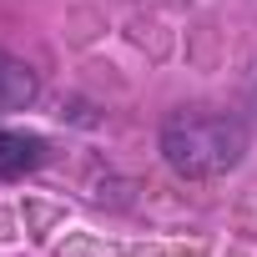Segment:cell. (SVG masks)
<instances>
[{
  "label": "cell",
  "mask_w": 257,
  "mask_h": 257,
  "mask_svg": "<svg viewBox=\"0 0 257 257\" xmlns=\"http://www.w3.org/2000/svg\"><path fill=\"white\" fill-rule=\"evenodd\" d=\"M162 157L177 177H227L247 157V126L227 111H172L162 121Z\"/></svg>",
  "instance_id": "6da1fadb"
},
{
  "label": "cell",
  "mask_w": 257,
  "mask_h": 257,
  "mask_svg": "<svg viewBox=\"0 0 257 257\" xmlns=\"http://www.w3.org/2000/svg\"><path fill=\"white\" fill-rule=\"evenodd\" d=\"M46 162V142L31 137V132H0V177L16 182L26 172H36Z\"/></svg>",
  "instance_id": "7a4b0ae2"
},
{
  "label": "cell",
  "mask_w": 257,
  "mask_h": 257,
  "mask_svg": "<svg viewBox=\"0 0 257 257\" xmlns=\"http://www.w3.org/2000/svg\"><path fill=\"white\" fill-rule=\"evenodd\" d=\"M36 101V71L16 56H0V111H26Z\"/></svg>",
  "instance_id": "3957f363"
},
{
  "label": "cell",
  "mask_w": 257,
  "mask_h": 257,
  "mask_svg": "<svg viewBox=\"0 0 257 257\" xmlns=\"http://www.w3.org/2000/svg\"><path fill=\"white\" fill-rule=\"evenodd\" d=\"M252 106H257V86H252Z\"/></svg>",
  "instance_id": "277c9868"
}]
</instances>
